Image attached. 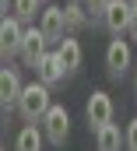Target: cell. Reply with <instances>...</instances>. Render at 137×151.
<instances>
[{
	"label": "cell",
	"instance_id": "obj_6",
	"mask_svg": "<svg viewBox=\"0 0 137 151\" xmlns=\"http://www.w3.org/2000/svg\"><path fill=\"white\" fill-rule=\"evenodd\" d=\"M130 18H134V4H130V0H112V4L105 7V14H102L105 28H109L112 35H123V32L130 28Z\"/></svg>",
	"mask_w": 137,
	"mask_h": 151
},
{
	"label": "cell",
	"instance_id": "obj_10",
	"mask_svg": "<svg viewBox=\"0 0 137 151\" xmlns=\"http://www.w3.org/2000/svg\"><path fill=\"white\" fill-rule=\"evenodd\" d=\"M35 74H39V81H42V84H49V88H53L56 81H63V74H67V70H63V60H60V53H56V49H53V53H46V56L39 60Z\"/></svg>",
	"mask_w": 137,
	"mask_h": 151
},
{
	"label": "cell",
	"instance_id": "obj_19",
	"mask_svg": "<svg viewBox=\"0 0 137 151\" xmlns=\"http://www.w3.org/2000/svg\"><path fill=\"white\" fill-rule=\"evenodd\" d=\"M0 11H4V18H7V11H14V0H0Z\"/></svg>",
	"mask_w": 137,
	"mask_h": 151
},
{
	"label": "cell",
	"instance_id": "obj_16",
	"mask_svg": "<svg viewBox=\"0 0 137 151\" xmlns=\"http://www.w3.org/2000/svg\"><path fill=\"white\" fill-rule=\"evenodd\" d=\"M84 7H88V14H105V7L112 4V0H81Z\"/></svg>",
	"mask_w": 137,
	"mask_h": 151
},
{
	"label": "cell",
	"instance_id": "obj_3",
	"mask_svg": "<svg viewBox=\"0 0 137 151\" xmlns=\"http://www.w3.org/2000/svg\"><path fill=\"white\" fill-rule=\"evenodd\" d=\"M39 123H42V130H46V141H49V144H56V148H60V144L67 141V134H70V113L63 109V106H49V113L42 116Z\"/></svg>",
	"mask_w": 137,
	"mask_h": 151
},
{
	"label": "cell",
	"instance_id": "obj_4",
	"mask_svg": "<svg viewBox=\"0 0 137 151\" xmlns=\"http://www.w3.org/2000/svg\"><path fill=\"white\" fill-rule=\"evenodd\" d=\"M112 113H116L112 99H109L105 91H92V99H88V106H84L88 127H92V130H102L105 123H112Z\"/></svg>",
	"mask_w": 137,
	"mask_h": 151
},
{
	"label": "cell",
	"instance_id": "obj_14",
	"mask_svg": "<svg viewBox=\"0 0 137 151\" xmlns=\"http://www.w3.org/2000/svg\"><path fill=\"white\" fill-rule=\"evenodd\" d=\"M63 11H67V28H70V32H77V28H84V25H88V7H84V4H77V0H74V4L63 7Z\"/></svg>",
	"mask_w": 137,
	"mask_h": 151
},
{
	"label": "cell",
	"instance_id": "obj_1",
	"mask_svg": "<svg viewBox=\"0 0 137 151\" xmlns=\"http://www.w3.org/2000/svg\"><path fill=\"white\" fill-rule=\"evenodd\" d=\"M49 84H42V81H35V84H25V91H21V102H18V113L25 116V123H35V119H42V116L49 113Z\"/></svg>",
	"mask_w": 137,
	"mask_h": 151
},
{
	"label": "cell",
	"instance_id": "obj_21",
	"mask_svg": "<svg viewBox=\"0 0 137 151\" xmlns=\"http://www.w3.org/2000/svg\"><path fill=\"white\" fill-rule=\"evenodd\" d=\"M130 4H137V0H130Z\"/></svg>",
	"mask_w": 137,
	"mask_h": 151
},
{
	"label": "cell",
	"instance_id": "obj_17",
	"mask_svg": "<svg viewBox=\"0 0 137 151\" xmlns=\"http://www.w3.org/2000/svg\"><path fill=\"white\" fill-rule=\"evenodd\" d=\"M127 151H137V119H130L127 127Z\"/></svg>",
	"mask_w": 137,
	"mask_h": 151
},
{
	"label": "cell",
	"instance_id": "obj_11",
	"mask_svg": "<svg viewBox=\"0 0 137 151\" xmlns=\"http://www.w3.org/2000/svg\"><path fill=\"white\" fill-rule=\"evenodd\" d=\"M95 144H99V151H120L127 144V134H120L116 123H105L102 130H95Z\"/></svg>",
	"mask_w": 137,
	"mask_h": 151
},
{
	"label": "cell",
	"instance_id": "obj_15",
	"mask_svg": "<svg viewBox=\"0 0 137 151\" xmlns=\"http://www.w3.org/2000/svg\"><path fill=\"white\" fill-rule=\"evenodd\" d=\"M39 4H42V0H14V18L32 21L35 14H42V11H39Z\"/></svg>",
	"mask_w": 137,
	"mask_h": 151
},
{
	"label": "cell",
	"instance_id": "obj_5",
	"mask_svg": "<svg viewBox=\"0 0 137 151\" xmlns=\"http://www.w3.org/2000/svg\"><path fill=\"white\" fill-rule=\"evenodd\" d=\"M21 91H25V84H21L18 70L4 63V70H0V106H4V113H7V109H18Z\"/></svg>",
	"mask_w": 137,
	"mask_h": 151
},
{
	"label": "cell",
	"instance_id": "obj_7",
	"mask_svg": "<svg viewBox=\"0 0 137 151\" xmlns=\"http://www.w3.org/2000/svg\"><path fill=\"white\" fill-rule=\"evenodd\" d=\"M127 67H130V46L123 39H112L105 46V70H109L112 81H120V77L127 74Z\"/></svg>",
	"mask_w": 137,
	"mask_h": 151
},
{
	"label": "cell",
	"instance_id": "obj_13",
	"mask_svg": "<svg viewBox=\"0 0 137 151\" xmlns=\"http://www.w3.org/2000/svg\"><path fill=\"white\" fill-rule=\"evenodd\" d=\"M56 53H60L67 74H74V70L81 67V42H77V39H63V42H56Z\"/></svg>",
	"mask_w": 137,
	"mask_h": 151
},
{
	"label": "cell",
	"instance_id": "obj_12",
	"mask_svg": "<svg viewBox=\"0 0 137 151\" xmlns=\"http://www.w3.org/2000/svg\"><path fill=\"white\" fill-rule=\"evenodd\" d=\"M42 141H46V130L28 123V127H21V134L14 141V151H42Z\"/></svg>",
	"mask_w": 137,
	"mask_h": 151
},
{
	"label": "cell",
	"instance_id": "obj_9",
	"mask_svg": "<svg viewBox=\"0 0 137 151\" xmlns=\"http://www.w3.org/2000/svg\"><path fill=\"white\" fill-rule=\"evenodd\" d=\"M39 28L46 32L49 42H63V32H67V11L63 7H46L42 14H39Z\"/></svg>",
	"mask_w": 137,
	"mask_h": 151
},
{
	"label": "cell",
	"instance_id": "obj_18",
	"mask_svg": "<svg viewBox=\"0 0 137 151\" xmlns=\"http://www.w3.org/2000/svg\"><path fill=\"white\" fill-rule=\"evenodd\" d=\"M127 35L137 42V4H134V18H130V28H127Z\"/></svg>",
	"mask_w": 137,
	"mask_h": 151
},
{
	"label": "cell",
	"instance_id": "obj_2",
	"mask_svg": "<svg viewBox=\"0 0 137 151\" xmlns=\"http://www.w3.org/2000/svg\"><path fill=\"white\" fill-rule=\"evenodd\" d=\"M21 42H25V25H21V18L7 14V18L0 21V56H4V63H7L11 56H21Z\"/></svg>",
	"mask_w": 137,
	"mask_h": 151
},
{
	"label": "cell",
	"instance_id": "obj_8",
	"mask_svg": "<svg viewBox=\"0 0 137 151\" xmlns=\"http://www.w3.org/2000/svg\"><path fill=\"white\" fill-rule=\"evenodd\" d=\"M46 42H49V39H46L42 28H25V42H21V60H25V67H32V70L39 67V60L49 53Z\"/></svg>",
	"mask_w": 137,
	"mask_h": 151
},
{
	"label": "cell",
	"instance_id": "obj_20",
	"mask_svg": "<svg viewBox=\"0 0 137 151\" xmlns=\"http://www.w3.org/2000/svg\"><path fill=\"white\" fill-rule=\"evenodd\" d=\"M134 91H137V74H134Z\"/></svg>",
	"mask_w": 137,
	"mask_h": 151
}]
</instances>
